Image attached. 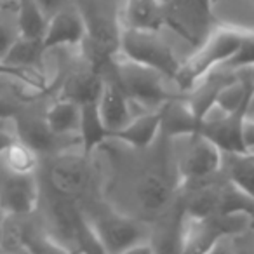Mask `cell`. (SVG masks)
Instances as JSON below:
<instances>
[{
  "label": "cell",
  "instance_id": "6da1fadb",
  "mask_svg": "<svg viewBox=\"0 0 254 254\" xmlns=\"http://www.w3.org/2000/svg\"><path fill=\"white\" fill-rule=\"evenodd\" d=\"M249 32L251 30L247 28L226 25L216 26L214 30H211L207 37L200 42V46L197 47V51L185 63H181L176 78H174L178 87L183 92H188L205 75L228 63L237 54V51L242 47Z\"/></svg>",
  "mask_w": 254,
  "mask_h": 254
},
{
  "label": "cell",
  "instance_id": "7a4b0ae2",
  "mask_svg": "<svg viewBox=\"0 0 254 254\" xmlns=\"http://www.w3.org/2000/svg\"><path fill=\"white\" fill-rule=\"evenodd\" d=\"M119 58L155 70L164 78L174 80L181 61L176 58L167 42L159 35L157 30L120 26Z\"/></svg>",
  "mask_w": 254,
  "mask_h": 254
},
{
  "label": "cell",
  "instance_id": "3957f363",
  "mask_svg": "<svg viewBox=\"0 0 254 254\" xmlns=\"http://www.w3.org/2000/svg\"><path fill=\"white\" fill-rule=\"evenodd\" d=\"M249 228H253V214L249 212L187 218L181 235V249L191 253H207L214 249L218 242L233 239Z\"/></svg>",
  "mask_w": 254,
  "mask_h": 254
},
{
  "label": "cell",
  "instance_id": "277c9868",
  "mask_svg": "<svg viewBox=\"0 0 254 254\" xmlns=\"http://www.w3.org/2000/svg\"><path fill=\"white\" fill-rule=\"evenodd\" d=\"M113 71V82L127 94L139 112L157 110L173 96L164 87V77L155 70H150L141 64L127 61L124 58L115 60L110 66Z\"/></svg>",
  "mask_w": 254,
  "mask_h": 254
},
{
  "label": "cell",
  "instance_id": "5b68a950",
  "mask_svg": "<svg viewBox=\"0 0 254 254\" xmlns=\"http://www.w3.org/2000/svg\"><path fill=\"white\" fill-rule=\"evenodd\" d=\"M103 253H134L152 251L146 246L150 242L143 223L115 209L101 211L94 219H89Z\"/></svg>",
  "mask_w": 254,
  "mask_h": 254
},
{
  "label": "cell",
  "instance_id": "8992f818",
  "mask_svg": "<svg viewBox=\"0 0 254 254\" xmlns=\"http://www.w3.org/2000/svg\"><path fill=\"white\" fill-rule=\"evenodd\" d=\"M187 148L178 159V183L193 187L212 180L221 173L223 152L202 134L187 136Z\"/></svg>",
  "mask_w": 254,
  "mask_h": 254
},
{
  "label": "cell",
  "instance_id": "52a82bcc",
  "mask_svg": "<svg viewBox=\"0 0 254 254\" xmlns=\"http://www.w3.org/2000/svg\"><path fill=\"white\" fill-rule=\"evenodd\" d=\"M91 181V157L82 148L78 152L63 150L56 155L49 167L51 188L63 198L78 197Z\"/></svg>",
  "mask_w": 254,
  "mask_h": 254
},
{
  "label": "cell",
  "instance_id": "ba28073f",
  "mask_svg": "<svg viewBox=\"0 0 254 254\" xmlns=\"http://www.w3.org/2000/svg\"><path fill=\"white\" fill-rule=\"evenodd\" d=\"M219 115H207L202 119L197 134H202L212 141L223 153L247 152L244 145V122L247 119V110L225 113L218 110Z\"/></svg>",
  "mask_w": 254,
  "mask_h": 254
},
{
  "label": "cell",
  "instance_id": "9c48e42d",
  "mask_svg": "<svg viewBox=\"0 0 254 254\" xmlns=\"http://www.w3.org/2000/svg\"><path fill=\"white\" fill-rule=\"evenodd\" d=\"M39 198L40 188L35 174H16L7 169L0 174V207L9 216H28L35 212Z\"/></svg>",
  "mask_w": 254,
  "mask_h": 254
},
{
  "label": "cell",
  "instance_id": "30bf717a",
  "mask_svg": "<svg viewBox=\"0 0 254 254\" xmlns=\"http://www.w3.org/2000/svg\"><path fill=\"white\" fill-rule=\"evenodd\" d=\"M85 33H87V25L84 12L77 5L70 4L49 18L42 46L46 53L58 47H80Z\"/></svg>",
  "mask_w": 254,
  "mask_h": 254
},
{
  "label": "cell",
  "instance_id": "8fae6325",
  "mask_svg": "<svg viewBox=\"0 0 254 254\" xmlns=\"http://www.w3.org/2000/svg\"><path fill=\"white\" fill-rule=\"evenodd\" d=\"M160 124H162V106L157 110L139 112L126 126L112 132L110 139L124 143L134 150H146L160 136Z\"/></svg>",
  "mask_w": 254,
  "mask_h": 254
},
{
  "label": "cell",
  "instance_id": "7c38bea8",
  "mask_svg": "<svg viewBox=\"0 0 254 254\" xmlns=\"http://www.w3.org/2000/svg\"><path fill=\"white\" fill-rule=\"evenodd\" d=\"M178 188V180H171L162 171L152 169L139 178L136 185V197L143 211L159 214L173 202Z\"/></svg>",
  "mask_w": 254,
  "mask_h": 254
},
{
  "label": "cell",
  "instance_id": "4fadbf2b",
  "mask_svg": "<svg viewBox=\"0 0 254 254\" xmlns=\"http://www.w3.org/2000/svg\"><path fill=\"white\" fill-rule=\"evenodd\" d=\"M96 106H98L101 120L110 134L120 129V127H124L136 113H139L134 112L136 105L127 98V94L119 87V84L106 77L105 82H103L99 98L96 101Z\"/></svg>",
  "mask_w": 254,
  "mask_h": 254
},
{
  "label": "cell",
  "instance_id": "5bb4252c",
  "mask_svg": "<svg viewBox=\"0 0 254 254\" xmlns=\"http://www.w3.org/2000/svg\"><path fill=\"white\" fill-rule=\"evenodd\" d=\"M202 120L191 112L187 99L173 96L162 105V124H160V134L171 139L181 136L197 134Z\"/></svg>",
  "mask_w": 254,
  "mask_h": 254
},
{
  "label": "cell",
  "instance_id": "9a60e30c",
  "mask_svg": "<svg viewBox=\"0 0 254 254\" xmlns=\"http://www.w3.org/2000/svg\"><path fill=\"white\" fill-rule=\"evenodd\" d=\"M103 82H105V75L101 71L94 70L85 61V66L77 68L64 78L60 89V96L70 98L73 101L80 103V105L89 101H98Z\"/></svg>",
  "mask_w": 254,
  "mask_h": 254
},
{
  "label": "cell",
  "instance_id": "2e32d148",
  "mask_svg": "<svg viewBox=\"0 0 254 254\" xmlns=\"http://www.w3.org/2000/svg\"><path fill=\"white\" fill-rule=\"evenodd\" d=\"M47 127L58 138L70 139L78 138V126H80V103L70 98H60L47 106L44 113Z\"/></svg>",
  "mask_w": 254,
  "mask_h": 254
},
{
  "label": "cell",
  "instance_id": "e0dca14e",
  "mask_svg": "<svg viewBox=\"0 0 254 254\" xmlns=\"http://www.w3.org/2000/svg\"><path fill=\"white\" fill-rule=\"evenodd\" d=\"M124 25L159 32L167 25L166 4L162 0H126Z\"/></svg>",
  "mask_w": 254,
  "mask_h": 254
},
{
  "label": "cell",
  "instance_id": "ac0fdd59",
  "mask_svg": "<svg viewBox=\"0 0 254 254\" xmlns=\"http://www.w3.org/2000/svg\"><path fill=\"white\" fill-rule=\"evenodd\" d=\"M106 141H110V132L103 124L96 101L82 103L80 126H78V145H80L82 152L87 157H92L98 146H101Z\"/></svg>",
  "mask_w": 254,
  "mask_h": 254
},
{
  "label": "cell",
  "instance_id": "d6986e66",
  "mask_svg": "<svg viewBox=\"0 0 254 254\" xmlns=\"http://www.w3.org/2000/svg\"><path fill=\"white\" fill-rule=\"evenodd\" d=\"M221 173H225L226 180L254 200V152L223 153Z\"/></svg>",
  "mask_w": 254,
  "mask_h": 254
},
{
  "label": "cell",
  "instance_id": "ffe728a7",
  "mask_svg": "<svg viewBox=\"0 0 254 254\" xmlns=\"http://www.w3.org/2000/svg\"><path fill=\"white\" fill-rule=\"evenodd\" d=\"M14 124L19 139L39 153L54 152L58 148V141L63 139L51 132L44 117L42 119H18V117H14Z\"/></svg>",
  "mask_w": 254,
  "mask_h": 254
},
{
  "label": "cell",
  "instance_id": "44dd1931",
  "mask_svg": "<svg viewBox=\"0 0 254 254\" xmlns=\"http://www.w3.org/2000/svg\"><path fill=\"white\" fill-rule=\"evenodd\" d=\"M16 28L18 35L32 40H42L47 28V18L35 0H16Z\"/></svg>",
  "mask_w": 254,
  "mask_h": 254
},
{
  "label": "cell",
  "instance_id": "7402d4cb",
  "mask_svg": "<svg viewBox=\"0 0 254 254\" xmlns=\"http://www.w3.org/2000/svg\"><path fill=\"white\" fill-rule=\"evenodd\" d=\"M46 49L42 46V40H32L19 37L14 40L11 49L4 56V63L16 68H26V70H39L42 60L46 56Z\"/></svg>",
  "mask_w": 254,
  "mask_h": 254
},
{
  "label": "cell",
  "instance_id": "603a6c76",
  "mask_svg": "<svg viewBox=\"0 0 254 254\" xmlns=\"http://www.w3.org/2000/svg\"><path fill=\"white\" fill-rule=\"evenodd\" d=\"M0 164L16 174H35L39 169V152L18 138L0 157Z\"/></svg>",
  "mask_w": 254,
  "mask_h": 254
},
{
  "label": "cell",
  "instance_id": "cb8c5ba5",
  "mask_svg": "<svg viewBox=\"0 0 254 254\" xmlns=\"http://www.w3.org/2000/svg\"><path fill=\"white\" fill-rule=\"evenodd\" d=\"M18 39V28L14 25H11L9 21H5L0 16V60H4V56L7 54V51L11 49V46L14 44V40Z\"/></svg>",
  "mask_w": 254,
  "mask_h": 254
},
{
  "label": "cell",
  "instance_id": "d4e9b609",
  "mask_svg": "<svg viewBox=\"0 0 254 254\" xmlns=\"http://www.w3.org/2000/svg\"><path fill=\"white\" fill-rule=\"evenodd\" d=\"M18 138L14 119H0V157Z\"/></svg>",
  "mask_w": 254,
  "mask_h": 254
},
{
  "label": "cell",
  "instance_id": "484cf974",
  "mask_svg": "<svg viewBox=\"0 0 254 254\" xmlns=\"http://www.w3.org/2000/svg\"><path fill=\"white\" fill-rule=\"evenodd\" d=\"M35 2H37V5L42 9L47 18L54 16L58 11H61V9L68 7L70 4H73V0H35Z\"/></svg>",
  "mask_w": 254,
  "mask_h": 254
},
{
  "label": "cell",
  "instance_id": "4316f807",
  "mask_svg": "<svg viewBox=\"0 0 254 254\" xmlns=\"http://www.w3.org/2000/svg\"><path fill=\"white\" fill-rule=\"evenodd\" d=\"M244 145L247 152H254V119H246L244 122Z\"/></svg>",
  "mask_w": 254,
  "mask_h": 254
},
{
  "label": "cell",
  "instance_id": "83f0119b",
  "mask_svg": "<svg viewBox=\"0 0 254 254\" xmlns=\"http://www.w3.org/2000/svg\"><path fill=\"white\" fill-rule=\"evenodd\" d=\"M7 212L0 207V247H2V240H4V230H5V221H7Z\"/></svg>",
  "mask_w": 254,
  "mask_h": 254
},
{
  "label": "cell",
  "instance_id": "f1b7e54d",
  "mask_svg": "<svg viewBox=\"0 0 254 254\" xmlns=\"http://www.w3.org/2000/svg\"><path fill=\"white\" fill-rule=\"evenodd\" d=\"M247 119H254V98L249 105V110H247Z\"/></svg>",
  "mask_w": 254,
  "mask_h": 254
},
{
  "label": "cell",
  "instance_id": "f546056e",
  "mask_svg": "<svg viewBox=\"0 0 254 254\" xmlns=\"http://www.w3.org/2000/svg\"><path fill=\"white\" fill-rule=\"evenodd\" d=\"M2 4H4V0H0V12H2Z\"/></svg>",
  "mask_w": 254,
  "mask_h": 254
},
{
  "label": "cell",
  "instance_id": "4dcf8cb0",
  "mask_svg": "<svg viewBox=\"0 0 254 254\" xmlns=\"http://www.w3.org/2000/svg\"><path fill=\"white\" fill-rule=\"evenodd\" d=\"M253 70H254V68H253ZM249 77H251V78H253V82H254V77H253V75H249Z\"/></svg>",
  "mask_w": 254,
  "mask_h": 254
},
{
  "label": "cell",
  "instance_id": "1f68e13d",
  "mask_svg": "<svg viewBox=\"0 0 254 254\" xmlns=\"http://www.w3.org/2000/svg\"><path fill=\"white\" fill-rule=\"evenodd\" d=\"M253 228H254V216H253Z\"/></svg>",
  "mask_w": 254,
  "mask_h": 254
},
{
  "label": "cell",
  "instance_id": "d6a6232c",
  "mask_svg": "<svg viewBox=\"0 0 254 254\" xmlns=\"http://www.w3.org/2000/svg\"><path fill=\"white\" fill-rule=\"evenodd\" d=\"M12 2H16V0H12Z\"/></svg>",
  "mask_w": 254,
  "mask_h": 254
}]
</instances>
